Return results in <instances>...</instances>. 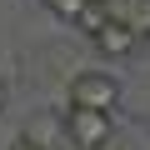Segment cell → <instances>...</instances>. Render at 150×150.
I'll use <instances>...</instances> for the list:
<instances>
[{
  "label": "cell",
  "instance_id": "cell-3",
  "mask_svg": "<svg viewBox=\"0 0 150 150\" xmlns=\"http://www.w3.org/2000/svg\"><path fill=\"white\" fill-rule=\"evenodd\" d=\"M90 5H95V15H105V20L125 25L135 40H145V35H150V0H90Z\"/></svg>",
  "mask_w": 150,
  "mask_h": 150
},
{
  "label": "cell",
  "instance_id": "cell-7",
  "mask_svg": "<svg viewBox=\"0 0 150 150\" xmlns=\"http://www.w3.org/2000/svg\"><path fill=\"white\" fill-rule=\"evenodd\" d=\"M0 105H5V85H0Z\"/></svg>",
  "mask_w": 150,
  "mask_h": 150
},
{
  "label": "cell",
  "instance_id": "cell-2",
  "mask_svg": "<svg viewBox=\"0 0 150 150\" xmlns=\"http://www.w3.org/2000/svg\"><path fill=\"white\" fill-rule=\"evenodd\" d=\"M120 85L110 80L105 70H80L70 80V105H85V110H115Z\"/></svg>",
  "mask_w": 150,
  "mask_h": 150
},
{
  "label": "cell",
  "instance_id": "cell-5",
  "mask_svg": "<svg viewBox=\"0 0 150 150\" xmlns=\"http://www.w3.org/2000/svg\"><path fill=\"white\" fill-rule=\"evenodd\" d=\"M40 5H45L50 15H60V20H70V25H75V20H80V10L90 5V0H40Z\"/></svg>",
  "mask_w": 150,
  "mask_h": 150
},
{
  "label": "cell",
  "instance_id": "cell-1",
  "mask_svg": "<svg viewBox=\"0 0 150 150\" xmlns=\"http://www.w3.org/2000/svg\"><path fill=\"white\" fill-rule=\"evenodd\" d=\"M65 135L75 150H100L110 140V110H85V105H70L65 115Z\"/></svg>",
  "mask_w": 150,
  "mask_h": 150
},
{
  "label": "cell",
  "instance_id": "cell-6",
  "mask_svg": "<svg viewBox=\"0 0 150 150\" xmlns=\"http://www.w3.org/2000/svg\"><path fill=\"white\" fill-rule=\"evenodd\" d=\"M10 150H45V145H40V140H30V135H25V140H15V145H10Z\"/></svg>",
  "mask_w": 150,
  "mask_h": 150
},
{
  "label": "cell",
  "instance_id": "cell-4",
  "mask_svg": "<svg viewBox=\"0 0 150 150\" xmlns=\"http://www.w3.org/2000/svg\"><path fill=\"white\" fill-rule=\"evenodd\" d=\"M90 40H95V50H100V55H115V60L135 50V35H130L125 25H115V20H105V15H100V20L90 25Z\"/></svg>",
  "mask_w": 150,
  "mask_h": 150
}]
</instances>
